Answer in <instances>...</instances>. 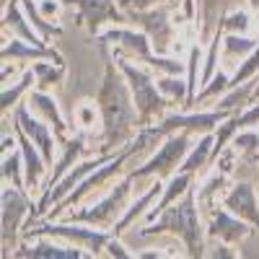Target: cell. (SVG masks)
I'll return each instance as SVG.
<instances>
[{
	"mask_svg": "<svg viewBox=\"0 0 259 259\" xmlns=\"http://www.w3.org/2000/svg\"><path fill=\"white\" fill-rule=\"evenodd\" d=\"M221 21H223L226 31H233V34H246L251 29V16L241 8L239 11H223Z\"/></svg>",
	"mask_w": 259,
	"mask_h": 259,
	"instance_id": "obj_36",
	"label": "cell"
},
{
	"mask_svg": "<svg viewBox=\"0 0 259 259\" xmlns=\"http://www.w3.org/2000/svg\"><path fill=\"white\" fill-rule=\"evenodd\" d=\"M138 236L140 239H148V236H177L184 244L187 256H205L207 231L202 228V221H200L197 187H192L182 200L166 207L153 223H148V228H140Z\"/></svg>",
	"mask_w": 259,
	"mask_h": 259,
	"instance_id": "obj_2",
	"label": "cell"
},
{
	"mask_svg": "<svg viewBox=\"0 0 259 259\" xmlns=\"http://www.w3.org/2000/svg\"><path fill=\"white\" fill-rule=\"evenodd\" d=\"M114 57H117V65L122 68L127 83H130V91H133V99H135V109L140 114V124L143 127L156 124L168 112V106H174V101L161 94L158 83H156L153 75H150L148 65L140 68V65H135L133 60H127L122 55V50H114Z\"/></svg>",
	"mask_w": 259,
	"mask_h": 259,
	"instance_id": "obj_3",
	"label": "cell"
},
{
	"mask_svg": "<svg viewBox=\"0 0 259 259\" xmlns=\"http://www.w3.org/2000/svg\"><path fill=\"white\" fill-rule=\"evenodd\" d=\"M256 47H259V36L233 34V31H226V36H223V57H226V60H233V57L244 60V57L251 55Z\"/></svg>",
	"mask_w": 259,
	"mask_h": 259,
	"instance_id": "obj_26",
	"label": "cell"
},
{
	"mask_svg": "<svg viewBox=\"0 0 259 259\" xmlns=\"http://www.w3.org/2000/svg\"><path fill=\"white\" fill-rule=\"evenodd\" d=\"M89 153H94V148H89L85 145V138H83V133H78V135H73V138H68V143H62V156L57 158V163H55V171L50 174V179L45 182V187H41V194H47L52 187H57V182L68 174V171L75 166V161L80 158V156H89Z\"/></svg>",
	"mask_w": 259,
	"mask_h": 259,
	"instance_id": "obj_18",
	"label": "cell"
},
{
	"mask_svg": "<svg viewBox=\"0 0 259 259\" xmlns=\"http://www.w3.org/2000/svg\"><path fill=\"white\" fill-rule=\"evenodd\" d=\"M249 6H251V8H254V11L259 13V0H249Z\"/></svg>",
	"mask_w": 259,
	"mask_h": 259,
	"instance_id": "obj_42",
	"label": "cell"
},
{
	"mask_svg": "<svg viewBox=\"0 0 259 259\" xmlns=\"http://www.w3.org/2000/svg\"><path fill=\"white\" fill-rule=\"evenodd\" d=\"M182 13L187 16V21L194 18V13H197V6H194V0H182Z\"/></svg>",
	"mask_w": 259,
	"mask_h": 259,
	"instance_id": "obj_41",
	"label": "cell"
},
{
	"mask_svg": "<svg viewBox=\"0 0 259 259\" xmlns=\"http://www.w3.org/2000/svg\"><path fill=\"white\" fill-rule=\"evenodd\" d=\"M130 194H133V179L124 177L119 179L117 184H112L109 194L106 197H101L96 205H89V207H83V210H68L62 215L65 221H78V223H91V226H99V228H106V231H112L114 223L124 215L127 210V200H130ZM60 221V218H57Z\"/></svg>",
	"mask_w": 259,
	"mask_h": 259,
	"instance_id": "obj_6",
	"label": "cell"
},
{
	"mask_svg": "<svg viewBox=\"0 0 259 259\" xmlns=\"http://www.w3.org/2000/svg\"><path fill=\"white\" fill-rule=\"evenodd\" d=\"M228 89H231V75H226L223 70H218V73H215V75L210 78V83H205V85H202V91L197 94L194 104L207 101V99H218V96H223ZM192 109H194V106H192Z\"/></svg>",
	"mask_w": 259,
	"mask_h": 259,
	"instance_id": "obj_35",
	"label": "cell"
},
{
	"mask_svg": "<svg viewBox=\"0 0 259 259\" xmlns=\"http://www.w3.org/2000/svg\"><path fill=\"white\" fill-rule=\"evenodd\" d=\"M99 47H109L114 45L117 50H122L124 55H133L135 60H140L143 65L153 57V41H150V36L143 31V29H130L127 24L122 26H106L99 36Z\"/></svg>",
	"mask_w": 259,
	"mask_h": 259,
	"instance_id": "obj_11",
	"label": "cell"
},
{
	"mask_svg": "<svg viewBox=\"0 0 259 259\" xmlns=\"http://www.w3.org/2000/svg\"><path fill=\"white\" fill-rule=\"evenodd\" d=\"M207 215H210V221H207V226H205L207 239H218V241H228V244H239V241H244L246 236L251 233V223L241 221L239 215H233L223 202H221V205L215 202V205L207 210Z\"/></svg>",
	"mask_w": 259,
	"mask_h": 259,
	"instance_id": "obj_12",
	"label": "cell"
},
{
	"mask_svg": "<svg viewBox=\"0 0 259 259\" xmlns=\"http://www.w3.org/2000/svg\"><path fill=\"white\" fill-rule=\"evenodd\" d=\"M254 91H256V78L233 85L231 91H226L221 99H215V109H226V112H241L254 101Z\"/></svg>",
	"mask_w": 259,
	"mask_h": 259,
	"instance_id": "obj_24",
	"label": "cell"
},
{
	"mask_svg": "<svg viewBox=\"0 0 259 259\" xmlns=\"http://www.w3.org/2000/svg\"><path fill=\"white\" fill-rule=\"evenodd\" d=\"M6 3H8V0H3V6H6Z\"/></svg>",
	"mask_w": 259,
	"mask_h": 259,
	"instance_id": "obj_43",
	"label": "cell"
},
{
	"mask_svg": "<svg viewBox=\"0 0 259 259\" xmlns=\"http://www.w3.org/2000/svg\"><path fill=\"white\" fill-rule=\"evenodd\" d=\"M0 57H3V62L13 60V62H36V60H52L57 65H65L62 55L52 47H36V45H29V41L18 39V36H11L3 41V50H0Z\"/></svg>",
	"mask_w": 259,
	"mask_h": 259,
	"instance_id": "obj_16",
	"label": "cell"
},
{
	"mask_svg": "<svg viewBox=\"0 0 259 259\" xmlns=\"http://www.w3.org/2000/svg\"><path fill=\"white\" fill-rule=\"evenodd\" d=\"M205 256H236V251H231L228 241H221V244H215L210 251H205Z\"/></svg>",
	"mask_w": 259,
	"mask_h": 259,
	"instance_id": "obj_40",
	"label": "cell"
},
{
	"mask_svg": "<svg viewBox=\"0 0 259 259\" xmlns=\"http://www.w3.org/2000/svg\"><path fill=\"white\" fill-rule=\"evenodd\" d=\"M62 8V0H39V11L45 13L47 18H55Z\"/></svg>",
	"mask_w": 259,
	"mask_h": 259,
	"instance_id": "obj_39",
	"label": "cell"
},
{
	"mask_svg": "<svg viewBox=\"0 0 259 259\" xmlns=\"http://www.w3.org/2000/svg\"><path fill=\"white\" fill-rule=\"evenodd\" d=\"M24 236L26 239H41V236H55V239H62V241H70L80 249H85L91 256H99L109 239L114 236V231H106V228H99V226H91V223H78V221H47L41 226H29L24 228Z\"/></svg>",
	"mask_w": 259,
	"mask_h": 259,
	"instance_id": "obj_5",
	"label": "cell"
},
{
	"mask_svg": "<svg viewBox=\"0 0 259 259\" xmlns=\"http://www.w3.org/2000/svg\"><path fill=\"white\" fill-rule=\"evenodd\" d=\"M192 179H194V174H187V171H177V174L163 184V192H161V197L156 200V205L145 212V223H153L166 207H171L177 200H182L184 194L192 189Z\"/></svg>",
	"mask_w": 259,
	"mask_h": 259,
	"instance_id": "obj_21",
	"label": "cell"
},
{
	"mask_svg": "<svg viewBox=\"0 0 259 259\" xmlns=\"http://www.w3.org/2000/svg\"><path fill=\"white\" fill-rule=\"evenodd\" d=\"M174 8L177 6H153L145 11H127V24L143 29L150 36L156 55H166L174 41Z\"/></svg>",
	"mask_w": 259,
	"mask_h": 259,
	"instance_id": "obj_8",
	"label": "cell"
},
{
	"mask_svg": "<svg viewBox=\"0 0 259 259\" xmlns=\"http://www.w3.org/2000/svg\"><path fill=\"white\" fill-rule=\"evenodd\" d=\"M21 6H24V11H26V16H29V21H31V26L36 29V34H39L41 39H52V36H60V34H62V26L47 21V16L39 11L36 0H21Z\"/></svg>",
	"mask_w": 259,
	"mask_h": 259,
	"instance_id": "obj_27",
	"label": "cell"
},
{
	"mask_svg": "<svg viewBox=\"0 0 259 259\" xmlns=\"http://www.w3.org/2000/svg\"><path fill=\"white\" fill-rule=\"evenodd\" d=\"M0 174H3L6 184H13L18 189H26V166H24V153L21 148L13 153L3 156V166H0Z\"/></svg>",
	"mask_w": 259,
	"mask_h": 259,
	"instance_id": "obj_25",
	"label": "cell"
},
{
	"mask_svg": "<svg viewBox=\"0 0 259 259\" xmlns=\"http://www.w3.org/2000/svg\"><path fill=\"white\" fill-rule=\"evenodd\" d=\"M101 109H99V104H91V101H80L75 106V124L83 130V133H91V130L99 127V133H101Z\"/></svg>",
	"mask_w": 259,
	"mask_h": 259,
	"instance_id": "obj_33",
	"label": "cell"
},
{
	"mask_svg": "<svg viewBox=\"0 0 259 259\" xmlns=\"http://www.w3.org/2000/svg\"><path fill=\"white\" fill-rule=\"evenodd\" d=\"M192 133H171L163 138L161 148L156 150L150 158H145L138 168L127 171V177L133 182H143V179H171L179 171L182 161L187 158V153L192 150Z\"/></svg>",
	"mask_w": 259,
	"mask_h": 259,
	"instance_id": "obj_4",
	"label": "cell"
},
{
	"mask_svg": "<svg viewBox=\"0 0 259 259\" xmlns=\"http://www.w3.org/2000/svg\"><path fill=\"white\" fill-rule=\"evenodd\" d=\"M29 106L41 117V119H47L55 130V135H57V143H68V124H65V117L60 114V104L52 94L47 91H41V89H34L31 96H29Z\"/></svg>",
	"mask_w": 259,
	"mask_h": 259,
	"instance_id": "obj_20",
	"label": "cell"
},
{
	"mask_svg": "<svg viewBox=\"0 0 259 259\" xmlns=\"http://www.w3.org/2000/svg\"><path fill=\"white\" fill-rule=\"evenodd\" d=\"M13 133L18 138V148L24 153V166H26V189H36L41 187V177H45V168H47V161L41 156V150L36 148V143L26 135V130L21 127L16 119H13Z\"/></svg>",
	"mask_w": 259,
	"mask_h": 259,
	"instance_id": "obj_15",
	"label": "cell"
},
{
	"mask_svg": "<svg viewBox=\"0 0 259 259\" xmlns=\"http://www.w3.org/2000/svg\"><path fill=\"white\" fill-rule=\"evenodd\" d=\"M158 89H161V94L163 96H168L171 101H177V104H187V96H189V85H187V80L182 78V75H161L158 80Z\"/></svg>",
	"mask_w": 259,
	"mask_h": 259,
	"instance_id": "obj_32",
	"label": "cell"
},
{
	"mask_svg": "<svg viewBox=\"0 0 259 259\" xmlns=\"http://www.w3.org/2000/svg\"><path fill=\"white\" fill-rule=\"evenodd\" d=\"M231 145L236 148V156L244 158V161H256L259 158V133L254 127L239 130L236 138L231 140Z\"/></svg>",
	"mask_w": 259,
	"mask_h": 259,
	"instance_id": "obj_29",
	"label": "cell"
},
{
	"mask_svg": "<svg viewBox=\"0 0 259 259\" xmlns=\"http://www.w3.org/2000/svg\"><path fill=\"white\" fill-rule=\"evenodd\" d=\"M13 256H24V259H83L91 256L85 249L75 244H55V241H36L34 246H16Z\"/></svg>",
	"mask_w": 259,
	"mask_h": 259,
	"instance_id": "obj_19",
	"label": "cell"
},
{
	"mask_svg": "<svg viewBox=\"0 0 259 259\" xmlns=\"http://www.w3.org/2000/svg\"><path fill=\"white\" fill-rule=\"evenodd\" d=\"M259 75V47L251 52V55H246L241 62H239V68L233 70V75H231V89L233 85H239V83H246V80H251V78H256ZM228 89V91H231Z\"/></svg>",
	"mask_w": 259,
	"mask_h": 259,
	"instance_id": "obj_34",
	"label": "cell"
},
{
	"mask_svg": "<svg viewBox=\"0 0 259 259\" xmlns=\"http://www.w3.org/2000/svg\"><path fill=\"white\" fill-rule=\"evenodd\" d=\"M62 6L78 8V21L94 36H99L104 26L127 24V13L119 8V0H62Z\"/></svg>",
	"mask_w": 259,
	"mask_h": 259,
	"instance_id": "obj_10",
	"label": "cell"
},
{
	"mask_svg": "<svg viewBox=\"0 0 259 259\" xmlns=\"http://www.w3.org/2000/svg\"><path fill=\"white\" fill-rule=\"evenodd\" d=\"M202 50L200 45H192L189 47V55H187V85H189V96H187V109H192L194 106V99H197V75H202V68H200V62H202Z\"/></svg>",
	"mask_w": 259,
	"mask_h": 259,
	"instance_id": "obj_28",
	"label": "cell"
},
{
	"mask_svg": "<svg viewBox=\"0 0 259 259\" xmlns=\"http://www.w3.org/2000/svg\"><path fill=\"white\" fill-rule=\"evenodd\" d=\"M26 189H18L13 184H6L3 192H0V200H3V207H0V239H3V256L13 254L18 246V228L24 223V218L34 212L36 205H31V200L24 194Z\"/></svg>",
	"mask_w": 259,
	"mask_h": 259,
	"instance_id": "obj_7",
	"label": "cell"
},
{
	"mask_svg": "<svg viewBox=\"0 0 259 259\" xmlns=\"http://www.w3.org/2000/svg\"><path fill=\"white\" fill-rule=\"evenodd\" d=\"M161 192H163V184H161V179H153V182H150L148 184V189L140 194V197L133 202V205H127V210H124V215H122V218L114 223V236H119V239H122V236L130 231V228H133L140 218H145V212L150 210V207H153L156 205V200L161 197Z\"/></svg>",
	"mask_w": 259,
	"mask_h": 259,
	"instance_id": "obj_17",
	"label": "cell"
},
{
	"mask_svg": "<svg viewBox=\"0 0 259 259\" xmlns=\"http://www.w3.org/2000/svg\"><path fill=\"white\" fill-rule=\"evenodd\" d=\"M106 254H109V256H119V259H130V256H135L133 251H127V249L122 246L119 236H112V239H109V244H106Z\"/></svg>",
	"mask_w": 259,
	"mask_h": 259,
	"instance_id": "obj_38",
	"label": "cell"
},
{
	"mask_svg": "<svg viewBox=\"0 0 259 259\" xmlns=\"http://www.w3.org/2000/svg\"><path fill=\"white\" fill-rule=\"evenodd\" d=\"M233 112H226V109H212V112H166L156 124H150L156 130L161 138L171 135V133H192V135H205V133H212L223 119H228Z\"/></svg>",
	"mask_w": 259,
	"mask_h": 259,
	"instance_id": "obj_9",
	"label": "cell"
},
{
	"mask_svg": "<svg viewBox=\"0 0 259 259\" xmlns=\"http://www.w3.org/2000/svg\"><path fill=\"white\" fill-rule=\"evenodd\" d=\"M34 85H36V73H34V68H26L13 85H3V94H0V112H3V117H8V112L16 109L18 101H21V96L29 94Z\"/></svg>",
	"mask_w": 259,
	"mask_h": 259,
	"instance_id": "obj_22",
	"label": "cell"
},
{
	"mask_svg": "<svg viewBox=\"0 0 259 259\" xmlns=\"http://www.w3.org/2000/svg\"><path fill=\"white\" fill-rule=\"evenodd\" d=\"M31 68L36 73V85L41 91H47L50 85L62 83V78H65V65H57L52 60H36Z\"/></svg>",
	"mask_w": 259,
	"mask_h": 259,
	"instance_id": "obj_30",
	"label": "cell"
},
{
	"mask_svg": "<svg viewBox=\"0 0 259 259\" xmlns=\"http://www.w3.org/2000/svg\"><path fill=\"white\" fill-rule=\"evenodd\" d=\"M233 215H239L241 221L251 223L254 228H259V202H256V192H254V184L241 179L236 182L221 200Z\"/></svg>",
	"mask_w": 259,
	"mask_h": 259,
	"instance_id": "obj_14",
	"label": "cell"
},
{
	"mask_svg": "<svg viewBox=\"0 0 259 259\" xmlns=\"http://www.w3.org/2000/svg\"><path fill=\"white\" fill-rule=\"evenodd\" d=\"M226 187V171H215V174L202 184L197 187V200H200V210H210L215 205V197H218V192Z\"/></svg>",
	"mask_w": 259,
	"mask_h": 259,
	"instance_id": "obj_31",
	"label": "cell"
},
{
	"mask_svg": "<svg viewBox=\"0 0 259 259\" xmlns=\"http://www.w3.org/2000/svg\"><path fill=\"white\" fill-rule=\"evenodd\" d=\"M106 52L104 62V78H101V89L96 94V104L101 109V145L99 153H114L122 143H130L140 124V114L135 109V99L130 91V83L117 65V57L109 55V50L101 47Z\"/></svg>",
	"mask_w": 259,
	"mask_h": 259,
	"instance_id": "obj_1",
	"label": "cell"
},
{
	"mask_svg": "<svg viewBox=\"0 0 259 259\" xmlns=\"http://www.w3.org/2000/svg\"><path fill=\"white\" fill-rule=\"evenodd\" d=\"M34 109L26 104H18L16 109H13V119L26 130V135L36 143V148L41 150V156H45L47 163L55 161V150H57V135H55V130L47 119H41V117H34L31 114Z\"/></svg>",
	"mask_w": 259,
	"mask_h": 259,
	"instance_id": "obj_13",
	"label": "cell"
},
{
	"mask_svg": "<svg viewBox=\"0 0 259 259\" xmlns=\"http://www.w3.org/2000/svg\"><path fill=\"white\" fill-rule=\"evenodd\" d=\"M179 0H119V8L127 11H145V8H153V6H177Z\"/></svg>",
	"mask_w": 259,
	"mask_h": 259,
	"instance_id": "obj_37",
	"label": "cell"
},
{
	"mask_svg": "<svg viewBox=\"0 0 259 259\" xmlns=\"http://www.w3.org/2000/svg\"><path fill=\"white\" fill-rule=\"evenodd\" d=\"M212 143H215V130L212 133H205L197 143L192 145V150L187 153V158L182 161L179 171H187V174H197V171L210 166V156H212Z\"/></svg>",
	"mask_w": 259,
	"mask_h": 259,
	"instance_id": "obj_23",
	"label": "cell"
}]
</instances>
